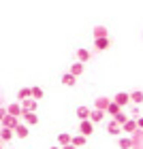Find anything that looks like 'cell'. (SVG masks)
I'll return each mask as SVG.
<instances>
[{
    "label": "cell",
    "mask_w": 143,
    "mask_h": 149,
    "mask_svg": "<svg viewBox=\"0 0 143 149\" xmlns=\"http://www.w3.org/2000/svg\"><path fill=\"white\" fill-rule=\"evenodd\" d=\"M60 149H77V147H75V145H71V143H69V145H62V147H60Z\"/></svg>",
    "instance_id": "83f0119b"
},
{
    "label": "cell",
    "mask_w": 143,
    "mask_h": 149,
    "mask_svg": "<svg viewBox=\"0 0 143 149\" xmlns=\"http://www.w3.org/2000/svg\"><path fill=\"white\" fill-rule=\"evenodd\" d=\"M120 149H130V139H120Z\"/></svg>",
    "instance_id": "484cf974"
},
{
    "label": "cell",
    "mask_w": 143,
    "mask_h": 149,
    "mask_svg": "<svg viewBox=\"0 0 143 149\" xmlns=\"http://www.w3.org/2000/svg\"><path fill=\"white\" fill-rule=\"evenodd\" d=\"M103 36H107V28L105 26H96L94 28V38H103Z\"/></svg>",
    "instance_id": "603a6c76"
},
{
    "label": "cell",
    "mask_w": 143,
    "mask_h": 149,
    "mask_svg": "<svg viewBox=\"0 0 143 149\" xmlns=\"http://www.w3.org/2000/svg\"><path fill=\"white\" fill-rule=\"evenodd\" d=\"M51 149H60V147H51Z\"/></svg>",
    "instance_id": "f1b7e54d"
},
{
    "label": "cell",
    "mask_w": 143,
    "mask_h": 149,
    "mask_svg": "<svg viewBox=\"0 0 143 149\" xmlns=\"http://www.w3.org/2000/svg\"><path fill=\"white\" fill-rule=\"evenodd\" d=\"M69 143H71V134L69 132H60L58 134V145L62 147V145H69Z\"/></svg>",
    "instance_id": "ac0fdd59"
},
{
    "label": "cell",
    "mask_w": 143,
    "mask_h": 149,
    "mask_svg": "<svg viewBox=\"0 0 143 149\" xmlns=\"http://www.w3.org/2000/svg\"><path fill=\"white\" fill-rule=\"evenodd\" d=\"M88 115H90V109H88V107H77V117L79 119H88Z\"/></svg>",
    "instance_id": "ffe728a7"
},
{
    "label": "cell",
    "mask_w": 143,
    "mask_h": 149,
    "mask_svg": "<svg viewBox=\"0 0 143 149\" xmlns=\"http://www.w3.org/2000/svg\"><path fill=\"white\" fill-rule=\"evenodd\" d=\"M6 113L9 115H15V117H19V113H22V104H17V102H13L6 107Z\"/></svg>",
    "instance_id": "5bb4252c"
},
{
    "label": "cell",
    "mask_w": 143,
    "mask_h": 149,
    "mask_svg": "<svg viewBox=\"0 0 143 149\" xmlns=\"http://www.w3.org/2000/svg\"><path fill=\"white\" fill-rule=\"evenodd\" d=\"M83 72V62H77L71 66V74H75V77H79V74Z\"/></svg>",
    "instance_id": "44dd1931"
},
{
    "label": "cell",
    "mask_w": 143,
    "mask_h": 149,
    "mask_svg": "<svg viewBox=\"0 0 143 149\" xmlns=\"http://www.w3.org/2000/svg\"><path fill=\"white\" fill-rule=\"evenodd\" d=\"M103 117H105V111H100V109H94V111H90V115H88V119H90L92 124L103 121Z\"/></svg>",
    "instance_id": "5b68a950"
},
{
    "label": "cell",
    "mask_w": 143,
    "mask_h": 149,
    "mask_svg": "<svg viewBox=\"0 0 143 149\" xmlns=\"http://www.w3.org/2000/svg\"><path fill=\"white\" fill-rule=\"evenodd\" d=\"M120 109H122V107H120V104H115L113 100H111V102L107 104V109H105V113H109V115H115V113H118Z\"/></svg>",
    "instance_id": "7402d4cb"
},
{
    "label": "cell",
    "mask_w": 143,
    "mask_h": 149,
    "mask_svg": "<svg viewBox=\"0 0 143 149\" xmlns=\"http://www.w3.org/2000/svg\"><path fill=\"white\" fill-rule=\"evenodd\" d=\"M128 102H135V104H139V107H141V102H143V94H141V90L132 92V94H128Z\"/></svg>",
    "instance_id": "8fae6325"
},
{
    "label": "cell",
    "mask_w": 143,
    "mask_h": 149,
    "mask_svg": "<svg viewBox=\"0 0 143 149\" xmlns=\"http://www.w3.org/2000/svg\"><path fill=\"white\" fill-rule=\"evenodd\" d=\"M107 132L109 134H113V136H118V134H122V126L118 124V121H109V124H107Z\"/></svg>",
    "instance_id": "8992f818"
},
{
    "label": "cell",
    "mask_w": 143,
    "mask_h": 149,
    "mask_svg": "<svg viewBox=\"0 0 143 149\" xmlns=\"http://www.w3.org/2000/svg\"><path fill=\"white\" fill-rule=\"evenodd\" d=\"M122 130H124V132H132V130H137V121H135V119H126L124 124H122Z\"/></svg>",
    "instance_id": "2e32d148"
},
{
    "label": "cell",
    "mask_w": 143,
    "mask_h": 149,
    "mask_svg": "<svg viewBox=\"0 0 143 149\" xmlns=\"http://www.w3.org/2000/svg\"><path fill=\"white\" fill-rule=\"evenodd\" d=\"M0 149H2V145H0Z\"/></svg>",
    "instance_id": "f546056e"
},
{
    "label": "cell",
    "mask_w": 143,
    "mask_h": 149,
    "mask_svg": "<svg viewBox=\"0 0 143 149\" xmlns=\"http://www.w3.org/2000/svg\"><path fill=\"white\" fill-rule=\"evenodd\" d=\"M71 145H75V147H83L86 145V136L83 134H77V136H71Z\"/></svg>",
    "instance_id": "9a60e30c"
},
{
    "label": "cell",
    "mask_w": 143,
    "mask_h": 149,
    "mask_svg": "<svg viewBox=\"0 0 143 149\" xmlns=\"http://www.w3.org/2000/svg\"><path fill=\"white\" fill-rule=\"evenodd\" d=\"M111 102V98H96V102H94V109H100V111H105L107 109V104Z\"/></svg>",
    "instance_id": "4fadbf2b"
},
{
    "label": "cell",
    "mask_w": 143,
    "mask_h": 149,
    "mask_svg": "<svg viewBox=\"0 0 143 149\" xmlns=\"http://www.w3.org/2000/svg\"><path fill=\"white\" fill-rule=\"evenodd\" d=\"M109 38L107 36H103V38H94V47H96L98 51H105V49H109Z\"/></svg>",
    "instance_id": "ba28073f"
},
{
    "label": "cell",
    "mask_w": 143,
    "mask_h": 149,
    "mask_svg": "<svg viewBox=\"0 0 143 149\" xmlns=\"http://www.w3.org/2000/svg\"><path fill=\"white\" fill-rule=\"evenodd\" d=\"M13 136H15V134H13V130H11V128L2 126V130H0V139H2V141H11Z\"/></svg>",
    "instance_id": "e0dca14e"
},
{
    "label": "cell",
    "mask_w": 143,
    "mask_h": 149,
    "mask_svg": "<svg viewBox=\"0 0 143 149\" xmlns=\"http://www.w3.org/2000/svg\"><path fill=\"white\" fill-rule=\"evenodd\" d=\"M62 83H64L66 87H73L75 83H77V77L71 74V72H66V74H62Z\"/></svg>",
    "instance_id": "7c38bea8"
},
{
    "label": "cell",
    "mask_w": 143,
    "mask_h": 149,
    "mask_svg": "<svg viewBox=\"0 0 143 149\" xmlns=\"http://www.w3.org/2000/svg\"><path fill=\"white\" fill-rule=\"evenodd\" d=\"M17 121H19V117H15V115H9V113H6L4 117H2V126H6V128H11V130H13V128L17 126Z\"/></svg>",
    "instance_id": "277c9868"
},
{
    "label": "cell",
    "mask_w": 143,
    "mask_h": 149,
    "mask_svg": "<svg viewBox=\"0 0 143 149\" xmlns=\"http://www.w3.org/2000/svg\"><path fill=\"white\" fill-rule=\"evenodd\" d=\"M22 111H36V100L34 98H24L22 100Z\"/></svg>",
    "instance_id": "52a82bcc"
},
{
    "label": "cell",
    "mask_w": 143,
    "mask_h": 149,
    "mask_svg": "<svg viewBox=\"0 0 143 149\" xmlns=\"http://www.w3.org/2000/svg\"><path fill=\"white\" fill-rule=\"evenodd\" d=\"M17 98H19V100L30 98V87H22V90H19V94H17Z\"/></svg>",
    "instance_id": "d4e9b609"
},
{
    "label": "cell",
    "mask_w": 143,
    "mask_h": 149,
    "mask_svg": "<svg viewBox=\"0 0 143 149\" xmlns=\"http://www.w3.org/2000/svg\"><path fill=\"white\" fill-rule=\"evenodd\" d=\"M126 119H128V117H126V115H124V113H122V109H120L118 113H115V115H113V121H118V124H120V126H122V124H124V121H126Z\"/></svg>",
    "instance_id": "cb8c5ba5"
},
{
    "label": "cell",
    "mask_w": 143,
    "mask_h": 149,
    "mask_svg": "<svg viewBox=\"0 0 143 149\" xmlns=\"http://www.w3.org/2000/svg\"><path fill=\"white\" fill-rule=\"evenodd\" d=\"M77 60L86 64V62H90V60H92V53L88 51V49H83V47H81V49H77Z\"/></svg>",
    "instance_id": "9c48e42d"
},
{
    "label": "cell",
    "mask_w": 143,
    "mask_h": 149,
    "mask_svg": "<svg viewBox=\"0 0 143 149\" xmlns=\"http://www.w3.org/2000/svg\"><path fill=\"white\" fill-rule=\"evenodd\" d=\"M79 132L83 134V136H90V134L94 132V124L90 119H81V124H79Z\"/></svg>",
    "instance_id": "7a4b0ae2"
},
{
    "label": "cell",
    "mask_w": 143,
    "mask_h": 149,
    "mask_svg": "<svg viewBox=\"0 0 143 149\" xmlns=\"http://www.w3.org/2000/svg\"><path fill=\"white\" fill-rule=\"evenodd\" d=\"M13 134H15V136H19V139H26V136H28V126H26V124H19V121H17V126L15 128H13Z\"/></svg>",
    "instance_id": "3957f363"
},
{
    "label": "cell",
    "mask_w": 143,
    "mask_h": 149,
    "mask_svg": "<svg viewBox=\"0 0 143 149\" xmlns=\"http://www.w3.org/2000/svg\"><path fill=\"white\" fill-rule=\"evenodd\" d=\"M4 115H6V109H4V107H0V121H2Z\"/></svg>",
    "instance_id": "4316f807"
},
{
    "label": "cell",
    "mask_w": 143,
    "mask_h": 149,
    "mask_svg": "<svg viewBox=\"0 0 143 149\" xmlns=\"http://www.w3.org/2000/svg\"><path fill=\"white\" fill-rule=\"evenodd\" d=\"M113 102H115V104H120V107L128 104V94H126V92H118V94L113 96Z\"/></svg>",
    "instance_id": "30bf717a"
},
{
    "label": "cell",
    "mask_w": 143,
    "mask_h": 149,
    "mask_svg": "<svg viewBox=\"0 0 143 149\" xmlns=\"http://www.w3.org/2000/svg\"><path fill=\"white\" fill-rule=\"evenodd\" d=\"M45 96V92L41 90V87H30V98H34V100H41Z\"/></svg>",
    "instance_id": "d6986e66"
},
{
    "label": "cell",
    "mask_w": 143,
    "mask_h": 149,
    "mask_svg": "<svg viewBox=\"0 0 143 149\" xmlns=\"http://www.w3.org/2000/svg\"><path fill=\"white\" fill-rule=\"evenodd\" d=\"M19 117H24L28 126H36V124H39V115H36V111H22V113H19Z\"/></svg>",
    "instance_id": "6da1fadb"
}]
</instances>
